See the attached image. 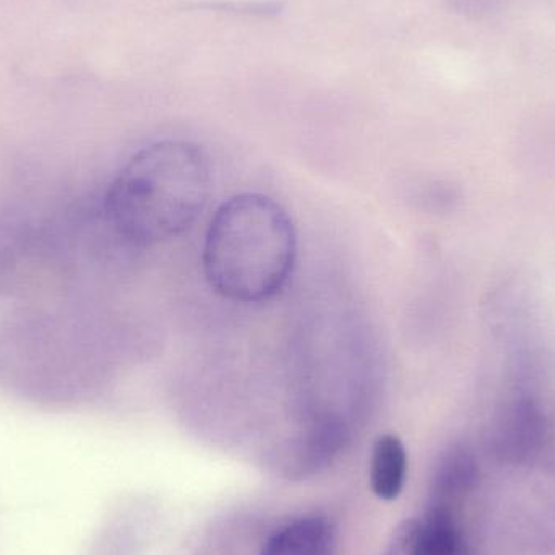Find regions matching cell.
Segmentation results:
<instances>
[{
  "instance_id": "obj_1",
  "label": "cell",
  "mask_w": 555,
  "mask_h": 555,
  "mask_svg": "<svg viewBox=\"0 0 555 555\" xmlns=\"http://www.w3.org/2000/svg\"><path fill=\"white\" fill-rule=\"evenodd\" d=\"M211 172L194 143L163 140L140 150L111 182L107 221L139 246L172 240L194 224L207 205Z\"/></svg>"
},
{
  "instance_id": "obj_2",
  "label": "cell",
  "mask_w": 555,
  "mask_h": 555,
  "mask_svg": "<svg viewBox=\"0 0 555 555\" xmlns=\"http://www.w3.org/2000/svg\"><path fill=\"white\" fill-rule=\"evenodd\" d=\"M297 237L293 220L273 198L241 194L211 218L202 250L208 284L233 302L276 296L293 273Z\"/></svg>"
},
{
  "instance_id": "obj_3",
  "label": "cell",
  "mask_w": 555,
  "mask_h": 555,
  "mask_svg": "<svg viewBox=\"0 0 555 555\" xmlns=\"http://www.w3.org/2000/svg\"><path fill=\"white\" fill-rule=\"evenodd\" d=\"M348 436V427L339 417H317L291 446V468L306 475L328 465L345 449Z\"/></svg>"
},
{
  "instance_id": "obj_4",
  "label": "cell",
  "mask_w": 555,
  "mask_h": 555,
  "mask_svg": "<svg viewBox=\"0 0 555 555\" xmlns=\"http://www.w3.org/2000/svg\"><path fill=\"white\" fill-rule=\"evenodd\" d=\"M260 555H335V531L325 517L297 518L278 528Z\"/></svg>"
},
{
  "instance_id": "obj_5",
  "label": "cell",
  "mask_w": 555,
  "mask_h": 555,
  "mask_svg": "<svg viewBox=\"0 0 555 555\" xmlns=\"http://www.w3.org/2000/svg\"><path fill=\"white\" fill-rule=\"evenodd\" d=\"M408 452L403 440L395 434L377 437L369 463V482L380 501H397L408 478Z\"/></svg>"
},
{
  "instance_id": "obj_6",
  "label": "cell",
  "mask_w": 555,
  "mask_h": 555,
  "mask_svg": "<svg viewBox=\"0 0 555 555\" xmlns=\"http://www.w3.org/2000/svg\"><path fill=\"white\" fill-rule=\"evenodd\" d=\"M420 525V555H465L452 507L430 504Z\"/></svg>"
},
{
  "instance_id": "obj_7",
  "label": "cell",
  "mask_w": 555,
  "mask_h": 555,
  "mask_svg": "<svg viewBox=\"0 0 555 555\" xmlns=\"http://www.w3.org/2000/svg\"><path fill=\"white\" fill-rule=\"evenodd\" d=\"M544 430V417L533 400H518L508 408L502 421L505 442L512 449L528 450L540 440Z\"/></svg>"
},
{
  "instance_id": "obj_8",
  "label": "cell",
  "mask_w": 555,
  "mask_h": 555,
  "mask_svg": "<svg viewBox=\"0 0 555 555\" xmlns=\"http://www.w3.org/2000/svg\"><path fill=\"white\" fill-rule=\"evenodd\" d=\"M420 520L398 525L380 555H420Z\"/></svg>"
}]
</instances>
